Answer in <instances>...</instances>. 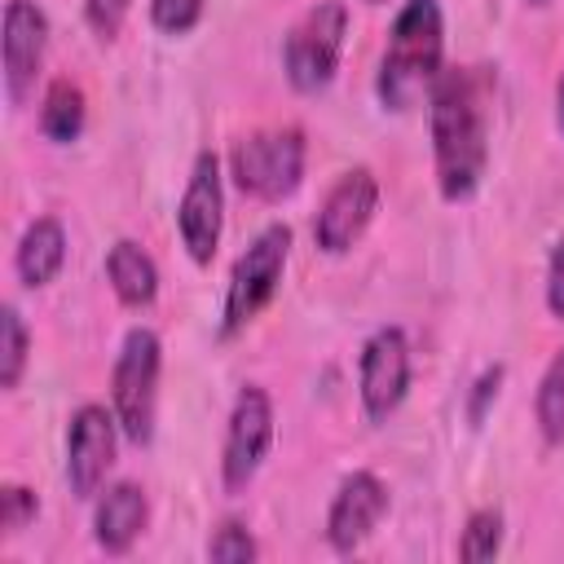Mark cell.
<instances>
[{
  "label": "cell",
  "instance_id": "6da1fadb",
  "mask_svg": "<svg viewBox=\"0 0 564 564\" xmlns=\"http://www.w3.org/2000/svg\"><path fill=\"white\" fill-rule=\"evenodd\" d=\"M489 66H445L427 93L432 167L445 203H467L489 167Z\"/></svg>",
  "mask_w": 564,
  "mask_h": 564
},
{
  "label": "cell",
  "instance_id": "7a4b0ae2",
  "mask_svg": "<svg viewBox=\"0 0 564 564\" xmlns=\"http://www.w3.org/2000/svg\"><path fill=\"white\" fill-rule=\"evenodd\" d=\"M445 70V18L436 0H405L388 26V44L375 75V97L383 110L401 115L419 106L436 75Z\"/></svg>",
  "mask_w": 564,
  "mask_h": 564
},
{
  "label": "cell",
  "instance_id": "3957f363",
  "mask_svg": "<svg viewBox=\"0 0 564 564\" xmlns=\"http://www.w3.org/2000/svg\"><path fill=\"white\" fill-rule=\"evenodd\" d=\"M286 256H291V225H282V220L264 225V229L242 247V256L234 260L229 282H225L220 339L242 335V330L269 308V300H273L278 286H282Z\"/></svg>",
  "mask_w": 564,
  "mask_h": 564
},
{
  "label": "cell",
  "instance_id": "277c9868",
  "mask_svg": "<svg viewBox=\"0 0 564 564\" xmlns=\"http://www.w3.org/2000/svg\"><path fill=\"white\" fill-rule=\"evenodd\" d=\"M159 370H163V339L150 326H132L110 366V410L132 445L154 441L159 414Z\"/></svg>",
  "mask_w": 564,
  "mask_h": 564
},
{
  "label": "cell",
  "instance_id": "5b68a950",
  "mask_svg": "<svg viewBox=\"0 0 564 564\" xmlns=\"http://www.w3.org/2000/svg\"><path fill=\"white\" fill-rule=\"evenodd\" d=\"M308 141L300 128H260L229 150V176L234 185L256 203H282L304 181Z\"/></svg>",
  "mask_w": 564,
  "mask_h": 564
},
{
  "label": "cell",
  "instance_id": "8992f818",
  "mask_svg": "<svg viewBox=\"0 0 564 564\" xmlns=\"http://www.w3.org/2000/svg\"><path fill=\"white\" fill-rule=\"evenodd\" d=\"M348 35V4L344 0H317L282 40V70L295 93H322L344 57Z\"/></svg>",
  "mask_w": 564,
  "mask_h": 564
},
{
  "label": "cell",
  "instance_id": "52a82bcc",
  "mask_svg": "<svg viewBox=\"0 0 564 564\" xmlns=\"http://www.w3.org/2000/svg\"><path fill=\"white\" fill-rule=\"evenodd\" d=\"M220 229H225V176H220V159L212 150H198L176 203V234L181 247L189 251V260L198 269H207L216 260L220 247Z\"/></svg>",
  "mask_w": 564,
  "mask_h": 564
},
{
  "label": "cell",
  "instance_id": "ba28073f",
  "mask_svg": "<svg viewBox=\"0 0 564 564\" xmlns=\"http://www.w3.org/2000/svg\"><path fill=\"white\" fill-rule=\"evenodd\" d=\"M269 445H273V401L260 383H242L220 445V480L229 494H242L256 480V471L269 458Z\"/></svg>",
  "mask_w": 564,
  "mask_h": 564
},
{
  "label": "cell",
  "instance_id": "9c48e42d",
  "mask_svg": "<svg viewBox=\"0 0 564 564\" xmlns=\"http://www.w3.org/2000/svg\"><path fill=\"white\" fill-rule=\"evenodd\" d=\"M410 392V339L401 326H379L357 357V397L370 423H388Z\"/></svg>",
  "mask_w": 564,
  "mask_h": 564
},
{
  "label": "cell",
  "instance_id": "30bf717a",
  "mask_svg": "<svg viewBox=\"0 0 564 564\" xmlns=\"http://www.w3.org/2000/svg\"><path fill=\"white\" fill-rule=\"evenodd\" d=\"M379 212V181L370 167H348L313 216V242L326 256H348Z\"/></svg>",
  "mask_w": 564,
  "mask_h": 564
},
{
  "label": "cell",
  "instance_id": "8fae6325",
  "mask_svg": "<svg viewBox=\"0 0 564 564\" xmlns=\"http://www.w3.org/2000/svg\"><path fill=\"white\" fill-rule=\"evenodd\" d=\"M119 419L115 410L84 401L66 423V485L75 498H97L106 489V476L115 467L119 449Z\"/></svg>",
  "mask_w": 564,
  "mask_h": 564
},
{
  "label": "cell",
  "instance_id": "7c38bea8",
  "mask_svg": "<svg viewBox=\"0 0 564 564\" xmlns=\"http://www.w3.org/2000/svg\"><path fill=\"white\" fill-rule=\"evenodd\" d=\"M0 75L9 106H26L35 93V79L44 70L48 48V13L35 0H4V26H0Z\"/></svg>",
  "mask_w": 564,
  "mask_h": 564
},
{
  "label": "cell",
  "instance_id": "4fadbf2b",
  "mask_svg": "<svg viewBox=\"0 0 564 564\" xmlns=\"http://www.w3.org/2000/svg\"><path fill=\"white\" fill-rule=\"evenodd\" d=\"M388 516V485L375 476V471H348L335 494H330V507H326V546L335 555H352L375 529L379 520Z\"/></svg>",
  "mask_w": 564,
  "mask_h": 564
},
{
  "label": "cell",
  "instance_id": "5bb4252c",
  "mask_svg": "<svg viewBox=\"0 0 564 564\" xmlns=\"http://www.w3.org/2000/svg\"><path fill=\"white\" fill-rule=\"evenodd\" d=\"M150 524V498L137 480H115L97 494L93 507V542L106 555H128L137 546V538Z\"/></svg>",
  "mask_w": 564,
  "mask_h": 564
},
{
  "label": "cell",
  "instance_id": "9a60e30c",
  "mask_svg": "<svg viewBox=\"0 0 564 564\" xmlns=\"http://www.w3.org/2000/svg\"><path fill=\"white\" fill-rule=\"evenodd\" d=\"M62 264H66V229H62V220L57 216H35L22 229L18 247H13V269H18L22 286H31V291L48 286L62 273Z\"/></svg>",
  "mask_w": 564,
  "mask_h": 564
},
{
  "label": "cell",
  "instance_id": "2e32d148",
  "mask_svg": "<svg viewBox=\"0 0 564 564\" xmlns=\"http://www.w3.org/2000/svg\"><path fill=\"white\" fill-rule=\"evenodd\" d=\"M106 282L123 308H150L159 295V264L141 242L119 238L106 251Z\"/></svg>",
  "mask_w": 564,
  "mask_h": 564
},
{
  "label": "cell",
  "instance_id": "e0dca14e",
  "mask_svg": "<svg viewBox=\"0 0 564 564\" xmlns=\"http://www.w3.org/2000/svg\"><path fill=\"white\" fill-rule=\"evenodd\" d=\"M84 123H88V101H84V88L75 79H53L40 97V132L53 141V145H70L84 137Z\"/></svg>",
  "mask_w": 564,
  "mask_h": 564
},
{
  "label": "cell",
  "instance_id": "ac0fdd59",
  "mask_svg": "<svg viewBox=\"0 0 564 564\" xmlns=\"http://www.w3.org/2000/svg\"><path fill=\"white\" fill-rule=\"evenodd\" d=\"M533 419H538V432L546 445H560L564 441V352H555L538 379V392H533Z\"/></svg>",
  "mask_w": 564,
  "mask_h": 564
},
{
  "label": "cell",
  "instance_id": "d6986e66",
  "mask_svg": "<svg viewBox=\"0 0 564 564\" xmlns=\"http://www.w3.org/2000/svg\"><path fill=\"white\" fill-rule=\"evenodd\" d=\"M26 322L18 313V304H4L0 308V388L13 392L22 383V370H26Z\"/></svg>",
  "mask_w": 564,
  "mask_h": 564
},
{
  "label": "cell",
  "instance_id": "ffe728a7",
  "mask_svg": "<svg viewBox=\"0 0 564 564\" xmlns=\"http://www.w3.org/2000/svg\"><path fill=\"white\" fill-rule=\"evenodd\" d=\"M502 551V511L498 507H480L467 516L463 533H458V560L467 564H485Z\"/></svg>",
  "mask_w": 564,
  "mask_h": 564
},
{
  "label": "cell",
  "instance_id": "44dd1931",
  "mask_svg": "<svg viewBox=\"0 0 564 564\" xmlns=\"http://www.w3.org/2000/svg\"><path fill=\"white\" fill-rule=\"evenodd\" d=\"M256 555H260V546L242 520H220L207 538V560H216V564H251Z\"/></svg>",
  "mask_w": 564,
  "mask_h": 564
},
{
  "label": "cell",
  "instance_id": "7402d4cb",
  "mask_svg": "<svg viewBox=\"0 0 564 564\" xmlns=\"http://www.w3.org/2000/svg\"><path fill=\"white\" fill-rule=\"evenodd\" d=\"M35 516H40V498H35V489L9 480V485L0 489V538H4V542L18 538Z\"/></svg>",
  "mask_w": 564,
  "mask_h": 564
},
{
  "label": "cell",
  "instance_id": "603a6c76",
  "mask_svg": "<svg viewBox=\"0 0 564 564\" xmlns=\"http://www.w3.org/2000/svg\"><path fill=\"white\" fill-rule=\"evenodd\" d=\"M207 0H150V22L163 35H189L203 22Z\"/></svg>",
  "mask_w": 564,
  "mask_h": 564
},
{
  "label": "cell",
  "instance_id": "cb8c5ba5",
  "mask_svg": "<svg viewBox=\"0 0 564 564\" xmlns=\"http://www.w3.org/2000/svg\"><path fill=\"white\" fill-rule=\"evenodd\" d=\"M128 9H132V0H84V22H88V31H93L101 44H110V40L123 31Z\"/></svg>",
  "mask_w": 564,
  "mask_h": 564
},
{
  "label": "cell",
  "instance_id": "d4e9b609",
  "mask_svg": "<svg viewBox=\"0 0 564 564\" xmlns=\"http://www.w3.org/2000/svg\"><path fill=\"white\" fill-rule=\"evenodd\" d=\"M502 366H485L480 375H476V383H471V392H467V419L480 427L485 423V414H489V405L498 401V388H502Z\"/></svg>",
  "mask_w": 564,
  "mask_h": 564
},
{
  "label": "cell",
  "instance_id": "484cf974",
  "mask_svg": "<svg viewBox=\"0 0 564 564\" xmlns=\"http://www.w3.org/2000/svg\"><path fill=\"white\" fill-rule=\"evenodd\" d=\"M546 308L551 317L564 322V238L551 247V260H546Z\"/></svg>",
  "mask_w": 564,
  "mask_h": 564
},
{
  "label": "cell",
  "instance_id": "4316f807",
  "mask_svg": "<svg viewBox=\"0 0 564 564\" xmlns=\"http://www.w3.org/2000/svg\"><path fill=\"white\" fill-rule=\"evenodd\" d=\"M555 128H560V137H564V70H560V79H555Z\"/></svg>",
  "mask_w": 564,
  "mask_h": 564
},
{
  "label": "cell",
  "instance_id": "83f0119b",
  "mask_svg": "<svg viewBox=\"0 0 564 564\" xmlns=\"http://www.w3.org/2000/svg\"><path fill=\"white\" fill-rule=\"evenodd\" d=\"M524 4H533V9H546V4H551V0H524Z\"/></svg>",
  "mask_w": 564,
  "mask_h": 564
},
{
  "label": "cell",
  "instance_id": "f1b7e54d",
  "mask_svg": "<svg viewBox=\"0 0 564 564\" xmlns=\"http://www.w3.org/2000/svg\"><path fill=\"white\" fill-rule=\"evenodd\" d=\"M366 4H383V0H366Z\"/></svg>",
  "mask_w": 564,
  "mask_h": 564
}]
</instances>
